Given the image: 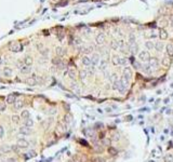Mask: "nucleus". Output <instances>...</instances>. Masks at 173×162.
<instances>
[{
  "label": "nucleus",
  "instance_id": "obj_1",
  "mask_svg": "<svg viewBox=\"0 0 173 162\" xmlns=\"http://www.w3.org/2000/svg\"><path fill=\"white\" fill-rule=\"evenodd\" d=\"M150 59V54L148 51H146V50H144V51H141L140 53H138V59H140L141 62H147L149 61Z\"/></svg>",
  "mask_w": 173,
  "mask_h": 162
},
{
  "label": "nucleus",
  "instance_id": "obj_2",
  "mask_svg": "<svg viewBox=\"0 0 173 162\" xmlns=\"http://www.w3.org/2000/svg\"><path fill=\"white\" fill-rule=\"evenodd\" d=\"M16 146L19 148H22V149H26V148L29 147V142L26 141L25 138H19L16 141Z\"/></svg>",
  "mask_w": 173,
  "mask_h": 162
},
{
  "label": "nucleus",
  "instance_id": "obj_3",
  "mask_svg": "<svg viewBox=\"0 0 173 162\" xmlns=\"http://www.w3.org/2000/svg\"><path fill=\"white\" fill-rule=\"evenodd\" d=\"M123 78H126L128 81H130L132 78V69L129 67V66H126L123 68V76H122Z\"/></svg>",
  "mask_w": 173,
  "mask_h": 162
},
{
  "label": "nucleus",
  "instance_id": "obj_4",
  "mask_svg": "<svg viewBox=\"0 0 173 162\" xmlns=\"http://www.w3.org/2000/svg\"><path fill=\"white\" fill-rule=\"evenodd\" d=\"M105 40H106L105 35H104L103 33H101V34H98V35L96 36V38H95V42H96V44H97V45H102V44H104Z\"/></svg>",
  "mask_w": 173,
  "mask_h": 162
},
{
  "label": "nucleus",
  "instance_id": "obj_5",
  "mask_svg": "<svg viewBox=\"0 0 173 162\" xmlns=\"http://www.w3.org/2000/svg\"><path fill=\"white\" fill-rule=\"evenodd\" d=\"M19 132H20V134L25 135V136H26V135H31V128H26L25 125H24V127L20 128Z\"/></svg>",
  "mask_w": 173,
  "mask_h": 162
},
{
  "label": "nucleus",
  "instance_id": "obj_6",
  "mask_svg": "<svg viewBox=\"0 0 173 162\" xmlns=\"http://www.w3.org/2000/svg\"><path fill=\"white\" fill-rule=\"evenodd\" d=\"M81 62H82V64H83L84 66H86V67H90V66L92 65V59L91 57H89L88 55H84V56L82 57Z\"/></svg>",
  "mask_w": 173,
  "mask_h": 162
},
{
  "label": "nucleus",
  "instance_id": "obj_7",
  "mask_svg": "<svg viewBox=\"0 0 173 162\" xmlns=\"http://www.w3.org/2000/svg\"><path fill=\"white\" fill-rule=\"evenodd\" d=\"M148 62H149V66L153 67V68H157L159 66V61H158L157 57H150Z\"/></svg>",
  "mask_w": 173,
  "mask_h": 162
},
{
  "label": "nucleus",
  "instance_id": "obj_8",
  "mask_svg": "<svg viewBox=\"0 0 173 162\" xmlns=\"http://www.w3.org/2000/svg\"><path fill=\"white\" fill-rule=\"evenodd\" d=\"M166 52L168 54V56L173 57V44L172 43H168L166 47Z\"/></svg>",
  "mask_w": 173,
  "mask_h": 162
},
{
  "label": "nucleus",
  "instance_id": "obj_9",
  "mask_svg": "<svg viewBox=\"0 0 173 162\" xmlns=\"http://www.w3.org/2000/svg\"><path fill=\"white\" fill-rule=\"evenodd\" d=\"M10 49H11L12 51L16 52V51H21L22 47H21V44H20V43H17V42H13V43H11V44H10Z\"/></svg>",
  "mask_w": 173,
  "mask_h": 162
},
{
  "label": "nucleus",
  "instance_id": "obj_10",
  "mask_svg": "<svg viewBox=\"0 0 173 162\" xmlns=\"http://www.w3.org/2000/svg\"><path fill=\"white\" fill-rule=\"evenodd\" d=\"M24 125H25L26 128H33L34 127V120L31 119V117L29 118H27V119H25L24 120Z\"/></svg>",
  "mask_w": 173,
  "mask_h": 162
},
{
  "label": "nucleus",
  "instance_id": "obj_11",
  "mask_svg": "<svg viewBox=\"0 0 173 162\" xmlns=\"http://www.w3.org/2000/svg\"><path fill=\"white\" fill-rule=\"evenodd\" d=\"M100 63H101L100 62V54L94 53L93 56H92V65L96 66V65H98Z\"/></svg>",
  "mask_w": 173,
  "mask_h": 162
},
{
  "label": "nucleus",
  "instance_id": "obj_12",
  "mask_svg": "<svg viewBox=\"0 0 173 162\" xmlns=\"http://www.w3.org/2000/svg\"><path fill=\"white\" fill-rule=\"evenodd\" d=\"M26 83H27L28 85H35V84H37V79H36L35 76L29 77V78L26 79Z\"/></svg>",
  "mask_w": 173,
  "mask_h": 162
},
{
  "label": "nucleus",
  "instance_id": "obj_13",
  "mask_svg": "<svg viewBox=\"0 0 173 162\" xmlns=\"http://www.w3.org/2000/svg\"><path fill=\"white\" fill-rule=\"evenodd\" d=\"M24 106V102L23 101H16L15 103L13 104V108L15 109V110H20V109H22Z\"/></svg>",
  "mask_w": 173,
  "mask_h": 162
},
{
  "label": "nucleus",
  "instance_id": "obj_14",
  "mask_svg": "<svg viewBox=\"0 0 173 162\" xmlns=\"http://www.w3.org/2000/svg\"><path fill=\"white\" fill-rule=\"evenodd\" d=\"M168 33H167V30L166 29H163V28H160L159 29V37H160V39L161 40H166L167 38H168Z\"/></svg>",
  "mask_w": 173,
  "mask_h": 162
},
{
  "label": "nucleus",
  "instance_id": "obj_15",
  "mask_svg": "<svg viewBox=\"0 0 173 162\" xmlns=\"http://www.w3.org/2000/svg\"><path fill=\"white\" fill-rule=\"evenodd\" d=\"M16 102V97L14 94H9L7 96V104H14Z\"/></svg>",
  "mask_w": 173,
  "mask_h": 162
},
{
  "label": "nucleus",
  "instance_id": "obj_16",
  "mask_svg": "<svg viewBox=\"0 0 173 162\" xmlns=\"http://www.w3.org/2000/svg\"><path fill=\"white\" fill-rule=\"evenodd\" d=\"M86 77H88V71L86 69H82V70L79 71V78L81 81H84L86 79Z\"/></svg>",
  "mask_w": 173,
  "mask_h": 162
},
{
  "label": "nucleus",
  "instance_id": "obj_17",
  "mask_svg": "<svg viewBox=\"0 0 173 162\" xmlns=\"http://www.w3.org/2000/svg\"><path fill=\"white\" fill-rule=\"evenodd\" d=\"M112 63L115 66H119L120 65V57L118 55H112Z\"/></svg>",
  "mask_w": 173,
  "mask_h": 162
},
{
  "label": "nucleus",
  "instance_id": "obj_18",
  "mask_svg": "<svg viewBox=\"0 0 173 162\" xmlns=\"http://www.w3.org/2000/svg\"><path fill=\"white\" fill-rule=\"evenodd\" d=\"M162 49H163V43H162L161 41H157V42L155 43V50H156L157 52H161Z\"/></svg>",
  "mask_w": 173,
  "mask_h": 162
},
{
  "label": "nucleus",
  "instance_id": "obj_19",
  "mask_svg": "<svg viewBox=\"0 0 173 162\" xmlns=\"http://www.w3.org/2000/svg\"><path fill=\"white\" fill-rule=\"evenodd\" d=\"M110 48H112V50H118L119 49V41H117V40L110 41Z\"/></svg>",
  "mask_w": 173,
  "mask_h": 162
},
{
  "label": "nucleus",
  "instance_id": "obj_20",
  "mask_svg": "<svg viewBox=\"0 0 173 162\" xmlns=\"http://www.w3.org/2000/svg\"><path fill=\"white\" fill-rule=\"evenodd\" d=\"M20 70H21L22 74H29L31 73V67L27 65H24L22 67H20Z\"/></svg>",
  "mask_w": 173,
  "mask_h": 162
},
{
  "label": "nucleus",
  "instance_id": "obj_21",
  "mask_svg": "<svg viewBox=\"0 0 173 162\" xmlns=\"http://www.w3.org/2000/svg\"><path fill=\"white\" fill-rule=\"evenodd\" d=\"M55 52H56V54H57L59 56H63V55H65V53H66L65 49H63V48H61V47H57V48H56Z\"/></svg>",
  "mask_w": 173,
  "mask_h": 162
},
{
  "label": "nucleus",
  "instance_id": "obj_22",
  "mask_svg": "<svg viewBox=\"0 0 173 162\" xmlns=\"http://www.w3.org/2000/svg\"><path fill=\"white\" fill-rule=\"evenodd\" d=\"M161 64L164 66V67H169V66L171 65V59H168L167 56H164L163 59H162V61H161Z\"/></svg>",
  "mask_w": 173,
  "mask_h": 162
},
{
  "label": "nucleus",
  "instance_id": "obj_23",
  "mask_svg": "<svg viewBox=\"0 0 173 162\" xmlns=\"http://www.w3.org/2000/svg\"><path fill=\"white\" fill-rule=\"evenodd\" d=\"M128 42H129V44L130 45H132V44H134L135 43V36L133 35V34H130L129 35V37H128Z\"/></svg>",
  "mask_w": 173,
  "mask_h": 162
},
{
  "label": "nucleus",
  "instance_id": "obj_24",
  "mask_svg": "<svg viewBox=\"0 0 173 162\" xmlns=\"http://www.w3.org/2000/svg\"><path fill=\"white\" fill-rule=\"evenodd\" d=\"M145 47L147 50H154L155 49V43L153 42V41H150V40H148V41L145 42Z\"/></svg>",
  "mask_w": 173,
  "mask_h": 162
},
{
  "label": "nucleus",
  "instance_id": "obj_25",
  "mask_svg": "<svg viewBox=\"0 0 173 162\" xmlns=\"http://www.w3.org/2000/svg\"><path fill=\"white\" fill-rule=\"evenodd\" d=\"M71 120H73V117H71V115H69V113H66V115L64 116V122H65L66 124H69V123L71 122Z\"/></svg>",
  "mask_w": 173,
  "mask_h": 162
},
{
  "label": "nucleus",
  "instance_id": "obj_26",
  "mask_svg": "<svg viewBox=\"0 0 173 162\" xmlns=\"http://www.w3.org/2000/svg\"><path fill=\"white\" fill-rule=\"evenodd\" d=\"M29 116H31V113H29V110H27V109H24V110H22L21 117L23 118L24 120L27 119V118H29Z\"/></svg>",
  "mask_w": 173,
  "mask_h": 162
},
{
  "label": "nucleus",
  "instance_id": "obj_27",
  "mask_svg": "<svg viewBox=\"0 0 173 162\" xmlns=\"http://www.w3.org/2000/svg\"><path fill=\"white\" fill-rule=\"evenodd\" d=\"M130 50H131L132 55H133V54H136L137 53V51H138V45L136 44V43H134V44L130 45Z\"/></svg>",
  "mask_w": 173,
  "mask_h": 162
},
{
  "label": "nucleus",
  "instance_id": "obj_28",
  "mask_svg": "<svg viewBox=\"0 0 173 162\" xmlns=\"http://www.w3.org/2000/svg\"><path fill=\"white\" fill-rule=\"evenodd\" d=\"M68 75H69V78L70 79H73V80H75L76 79V76H77V74H76V71H75V69H73V68H70L69 70H68Z\"/></svg>",
  "mask_w": 173,
  "mask_h": 162
},
{
  "label": "nucleus",
  "instance_id": "obj_29",
  "mask_svg": "<svg viewBox=\"0 0 173 162\" xmlns=\"http://www.w3.org/2000/svg\"><path fill=\"white\" fill-rule=\"evenodd\" d=\"M11 119H12V122H13L14 124H17V123L20 122V116L19 115H12Z\"/></svg>",
  "mask_w": 173,
  "mask_h": 162
},
{
  "label": "nucleus",
  "instance_id": "obj_30",
  "mask_svg": "<svg viewBox=\"0 0 173 162\" xmlns=\"http://www.w3.org/2000/svg\"><path fill=\"white\" fill-rule=\"evenodd\" d=\"M106 67H107V62H106V61H102V62H101V63H100V70L105 71Z\"/></svg>",
  "mask_w": 173,
  "mask_h": 162
},
{
  "label": "nucleus",
  "instance_id": "obj_31",
  "mask_svg": "<svg viewBox=\"0 0 173 162\" xmlns=\"http://www.w3.org/2000/svg\"><path fill=\"white\" fill-rule=\"evenodd\" d=\"M57 131L61 132V133L65 132L66 131V125L63 124V123H59V124H57Z\"/></svg>",
  "mask_w": 173,
  "mask_h": 162
},
{
  "label": "nucleus",
  "instance_id": "obj_32",
  "mask_svg": "<svg viewBox=\"0 0 173 162\" xmlns=\"http://www.w3.org/2000/svg\"><path fill=\"white\" fill-rule=\"evenodd\" d=\"M24 63H25V65L31 66V64H33V59H31V56H26L25 59H24Z\"/></svg>",
  "mask_w": 173,
  "mask_h": 162
},
{
  "label": "nucleus",
  "instance_id": "obj_33",
  "mask_svg": "<svg viewBox=\"0 0 173 162\" xmlns=\"http://www.w3.org/2000/svg\"><path fill=\"white\" fill-rule=\"evenodd\" d=\"M164 161L166 162H173V155L172 153H167L164 157Z\"/></svg>",
  "mask_w": 173,
  "mask_h": 162
},
{
  "label": "nucleus",
  "instance_id": "obj_34",
  "mask_svg": "<svg viewBox=\"0 0 173 162\" xmlns=\"http://www.w3.org/2000/svg\"><path fill=\"white\" fill-rule=\"evenodd\" d=\"M3 75H5V77H10V76L12 75V70L10 68H8V67H5V68L3 69Z\"/></svg>",
  "mask_w": 173,
  "mask_h": 162
},
{
  "label": "nucleus",
  "instance_id": "obj_35",
  "mask_svg": "<svg viewBox=\"0 0 173 162\" xmlns=\"http://www.w3.org/2000/svg\"><path fill=\"white\" fill-rule=\"evenodd\" d=\"M120 139V135L118 133H112V141L114 142H118Z\"/></svg>",
  "mask_w": 173,
  "mask_h": 162
},
{
  "label": "nucleus",
  "instance_id": "obj_36",
  "mask_svg": "<svg viewBox=\"0 0 173 162\" xmlns=\"http://www.w3.org/2000/svg\"><path fill=\"white\" fill-rule=\"evenodd\" d=\"M110 144H112V139L109 138H104L103 139V145L106 147H110Z\"/></svg>",
  "mask_w": 173,
  "mask_h": 162
},
{
  "label": "nucleus",
  "instance_id": "obj_37",
  "mask_svg": "<svg viewBox=\"0 0 173 162\" xmlns=\"http://www.w3.org/2000/svg\"><path fill=\"white\" fill-rule=\"evenodd\" d=\"M108 153H110L112 156L117 155V149H115L112 147H108Z\"/></svg>",
  "mask_w": 173,
  "mask_h": 162
},
{
  "label": "nucleus",
  "instance_id": "obj_38",
  "mask_svg": "<svg viewBox=\"0 0 173 162\" xmlns=\"http://www.w3.org/2000/svg\"><path fill=\"white\" fill-rule=\"evenodd\" d=\"M143 70L145 71L146 74H150L152 73V70H150V66L149 65H145L144 67H143Z\"/></svg>",
  "mask_w": 173,
  "mask_h": 162
},
{
  "label": "nucleus",
  "instance_id": "obj_39",
  "mask_svg": "<svg viewBox=\"0 0 173 162\" xmlns=\"http://www.w3.org/2000/svg\"><path fill=\"white\" fill-rule=\"evenodd\" d=\"M127 63H128V61H127L126 57H120V65H122V66H124V67H126Z\"/></svg>",
  "mask_w": 173,
  "mask_h": 162
},
{
  "label": "nucleus",
  "instance_id": "obj_40",
  "mask_svg": "<svg viewBox=\"0 0 173 162\" xmlns=\"http://www.w3.org/2000/svg\"><path fill=\"white\" fill-rule=\"evenodd\" d=\"M94 73H95V66H94V65H91V66L89 67V75L92 76Z\"/></svg>",
  "mask_w": 173,
  "mask_h": 162
},
{
  "label": "nucleus",
  "instance_id": "obj_41",
  "mask_svg": "<svg viewBox=\"0 0 173 162\" xmlns=\"http://www.w3.org/2000/svg\"><path fill=\"white\" fill-rule=\"evenodd\" d=\"M3 136H5V129L2 125H0V138H2Z\"/></svg>",
  "mask_w": 173,
  "mask_h": 162
},
{
  "label": "nucleus",
  "instance_id": "obj_42",
  "mask_svg": "<svg viewBox=\"0 0 173 162\" xmlns=\"http://www.w3.org/2000/svg\"><path fill=\"white\" fill-rule=\"evenodd\" d=\"M9 150H10V147H8V146H2L1 147V151L2 152H8Z\"/></svg>",
  "mask_w": 173,
  "mask_h": 162
},
{
  "label": "nucleus",
  "instance_id": "obj_43",
  "mask_svg": "<svg viewBox=\"0 0 173 162\" xmlns=\"http://www.w3.org/2000/svg\"><path fill=\"white\" fill-rule=\"evenodd\" d=\"M7 162H17V161H16V159H15V158L10 157V158H8V159H7Z\"/></svg>",
  "mask_w": 173,
  "mask_h": 162
},
{
  "label": "nucleus",
  "instance_id": "obj_44",
  "mask_svg": "<svg viewBox=\"0 0 173 162\" xmlns=\"http://www.w3.org/2000/svg\"><path fill=\"white\" fill-rule=\"evenodd\" d=\"M95 127H96V129L97 130H101L102 129V127H103V124H102V123H96Z\"/></svg>",
  "mask_w": 173,
  "mask_h": 162
},
{
  "label": "nucleus",
  "instance_id": "obj_45",
  "mask_svg": "<svg viewBox=\"0 0 173 162\" xmlns=\"http://www.w3.org/2000/svg\"><path fill=\"white\" fill-rule=\"evenodd\" d=\"M166 12V8H161V9L159 10V13L160 14H162V13H164Z\"/></svg>",
  "mask_w": 173,
  "mask_h": 162
},
{
  "label": "nucleus",
  "instance_id": "obj_46",
  "mask_svg": "<svg viewBox=\"0 0 173 162\" xmlns=\"http://www.w3.org/2000/svg\"><path fill=\"white\" fill-rule=\"evenodd\" d=\"M80 43H81V39L77 38V39H76V44H80Z\"/></svg>",
  "mask_w": 173,
  "mask_h": 162
},
{
  "label": "nucleus",
  "instance_id": "obj_47",
  "mask_svg": "<svg viewBox=\"0 0 173 162\" xmlns=\"http://www.w3.org/2000/svg\"><path fill=\"white\" fill-rule=\"evenodd\" d=\"M105 110H106V113H112V108L107 107V108H106V109H105Z\"/></svg>",
  "mask_w": 173,
  "mask_h": 162
},
{
  "label": "nucleus",
  "instance_id": "obj_48",
  "mask_svg": "<svg viewBox=\"0 0 173 162\" xmlns=\"http://www.w3.org/2000/svg\"><path fill=\"white\" fill-rule=\"evenodd\" d=\"M170 23H171V26L173 27V16H171V19H170Z\"/></svg>",
  "mask_w": 173,
  "mask_h": 162
},
{
  "label": "nucleus",
  "instance_id": "obj_49",
  "mask_svg": "<svg viewBox=\"0 0 173 162\" xmlns=\"http://www.w3.org/2000/svg\"><path fill=\"white\" fill-rule=\"evenodd\" d=\"M97 161H100V162H105V160H104V159H102V158H98V159H97Z\"/></svg>",
  "mask_w": 173,
  "mask_h": 162
},
{
  "label": "nucleus",
  "instance_id": "obj_50",
  "mask_svg": "<svg viewBox=\"0 0 173 162\" xmlns=\"http://www.w3.org/2000/svg\"><path fill=\"white\" fill-rule=\"evenodd\" d=\"M100 138H104V133H101L100 134Z\"/></svg>",
  "mask_w": 173,
  "mask_h": 162
},
{
  "label": "nucleus",
  "instance_id": "obj_51",
  "mask_svg": "<svg viewBox=\"0 0 173 162\" xmlns=\"http://www.w3.org/2000/svg\"><path fill=\"white\" fill-rule=\"evenodd\" d=\"M131 118H132V116H128V117H127V120L129 121V120H131Z\"/></svg>",
  "mask_w": 173,
  "mask_h": 162
},
{
  "label": "nucleus",
  "instance_id": "obj_52",
  "mask_svg": "<svg viewBox=\"0 0 173 162\" xmlns=\"http://www.w3.org/2000/svg\"><path fill=\"white\" fill-rule=\"evenodd\" d=\"M2 161H3V157L0 155V162H2Z\"/></svg>",
  "mask_w": 173,
  "mask_h": 162
},
{
  "label": "nucleus",
  "instance_id": "obj_53",
  "mask_svg": "<svg viewBox=\"0 0 173 162\" xmlns=\"http://www.w3.org/2000/svg\"><path fill=\"white\" fill-rule=\"evenodd\" d=\"M164 103H169V98H166V99H164Z\"/></svg>",
  "mask_w": 173,
  "mask_h": 162
},
{
  "label": "nucleus",
  "instance_id": "obj_54",
  "mask_svg": "<svg viewBox=\"0 0 173 162\" xmlns=\"http://www.w3.org/2000/svg\"><path fill=\"white\" fill-rule=\"evenodd\" d=\"M69 162H77V161H74V160H70Z\"/></svg>",
  "mask_w": 173,
  "mask_h": 162
},
{
  "label": "nucleus",
  "instance_id": "obj_55",
  "mask_svg": "<svg viewBox=\"0 0 173 162\" xmlns=\"http://www.w3.org/2000/svg\"><path fill=\"white\" fill-rule=\"evenodd\" d=\"M149 162H155V161H153V160H152V161H149Z\"/></svg>",
  "mask_w": 173,
  "mask_h": 162
}]
</instances>
